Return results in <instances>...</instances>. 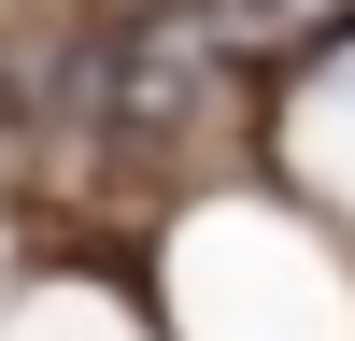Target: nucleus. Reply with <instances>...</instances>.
Segmentation results:
<instances>
[{"label":"nucleus","mask_w":355,"mask_h":341,"mask_svg":"<svg viewBox=\"0 0 355 341\" xmlns=\"http://www.w3.org/2000/svg\"><path fill=\"white\" fill-rule=\"evenodd\" d=\"M199 28L227 57H327L355 43V0H199Z\"/></svg>","instance_id":"2"},{"label":"nucleus","mask_w":355,"mask_h":341,"mask_svg":"<svg viewBox=\"0 0 355 341\" xmlns=\"http://www.w3.org/2000/svg\"><path fill=\"white\" fill-rule=\"evenodd\" d=\"M214 85H227V43L199 28V0L128 15L114 43H71V57H57V114H85V128H114V142H171V128H199V114H214Z\"/></svg>","instance_id":"1"}]
</instances>
